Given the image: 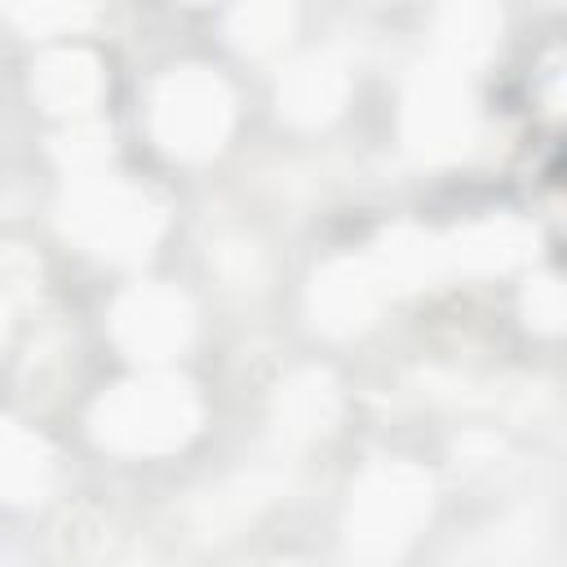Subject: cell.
<instances>
[{"instance_id":"14","label":"cell","mask_w":567,"mask_h":567,"mask_svg":"<svg viewBox=\"0 0 567 567\" xmlns=\"http://www.w3.org/2000/svg\"><path fill=\"white\" fill-rule=\"evenodd\" d=\"M275 496H279V474H270V470L235 474L230 483H221L195 501V527H199V536H230L244 523H252Z\"/></svg>"},{"instance_id":"13","label":"cell","mask_w":567,"mask_h":567,"mask_svg":"<svg viewBox=\"0 0 567 567\" xmlns=\"http://www.w3.org/2000/svg\"><path fill=\"white\" fill-rule=\"evenodd\" d=\"M368 261L381 275L385 292H416V288H430V284L447 279L439 235L416 230V226H394L390 235H381Z\"/></svg>"},{"instance_id":"18","label":"cell","mask_w":567,"mask_h":567,"mask_svg":"<svg viewBox=\"0 0 567 567\" xmlns=\"http://www.w3.org/2000/svg\"><path fill=\"white\" fill-rule=\"evenodd\" d=\"M53 155H58L71 173L93 177V173L111 159V128L97 124V120H80V124H71L66 133L53 137Z\"/></svg>"},{"instance_id":"6","label":"cell","mask_w":567,"mask_h":567,"mask_svg":"<svg viewBox=\"0 0 567 567\" xmlns=\"http://www.w3.org/2000/svg\"><path fill=\"white\" fill-rule=\"evenodd\" d=\"M190 332H195L190 301L164 284H137L111 310V337L137 363H164L182 354Z\"/></svg>"},{"instance_id":"11","label":"cell","mask_w":567,"mask_h":567,"mask_svg":"<svg viewBox=\"0 0 567 567\" xmlns=\"http://www.w3.org/2000/svg\"><path fill=\"white\" fill-rule=\"evenodd\" d=\"M31 97L49 115H84L102 97V66L84 49H53L31 66Z\"/></svg>"},{"instance_id":"8","label":"cell","mask_w":567,"mask_h":567,"mask_svg":"<svg viewBox=\"0 0 567 567\" xmlns=\"http://www.w3.org/2000/svg\"><path fill=\"white\" fill-rule=\"evenodd\" d=\"M540 235L518 217H483L452 235H439L443 275H505L536 257Z\"/></svg>"},{"instance_id":"15","label":"cell","mask_w":567,"mask_h":567,"mask_svg":"<svg viewBox=\"0 0 567 567\" xmlns=\"http://www.w3.org/2000/svg\"><path fill=\"white\" fill-rule=\"evenodd\" d=\"M53 461L49 447L22 430L18 421L0 416V501L4 505H35L49 492Z\"/></svg>"},{"instance_id":"20","label":"cell","mask_w":567,"mask_h":567,"mask_svg":"<svg viewBox=\"0 0 567 567\" xmlns=\"http://www.w3.org/2000/svg\"><path fill=\"white\" fill-rule=\"evenodd\" d=\"M523 319L532 332H558L567 319V301H563V284L554 275H536L523 288Z\"/></svg>"},{"instance_id":"19","label":"cell","mask_w":567,"mask_h":567,"mask_svg":"<svg viewBox=\"0 0 567 567\" xmlns=\"http://www.w3.org/2000/svg\"><path fill=\"white\" fill-rule=\"evenodd\" d=\"M35 288H40V261L27 248L4 244L0 248V301L9 310H18V306H27L35 297Z\"/></svg>"},{"instance_id":"17","label":"cell","mask_w":567,"mask_h":567,"mask_svg":"<svg viewBox=\"0 0 567 567\" xmlns=\"http://www.w3.org/2000/svg\"><path fill=\"white\" fill-rule=\"evenodd\" d=\"M102 4H106V0H0L4 18H9L18 31H31V35L84 27L89 18L102 13Z\"/></svg>"},{"instance_id":"4","label":"cell","mask_w":567,"mask_h":567,"mask_svg":"<svg viewBox=\"0 0 567 567\" xmlns=\"http://www.w3.org/2000/svg\"><path fill=\"white\" fill-rule=\"evenodd\" d=\"M230 133V93L204 66H177L151 89V137L177 159H208Z\"/></svg>"},{"instance_id":"10","label":"cell","mask_w":567,"mask_h":567,"mask_svg":"<svg viewBox=\"0 0 567 567\" xmlns=\"http://www.w3.org/2000/svg\"><path fill=\"white\" fill-rule=\"evenodd\" d=\"M434 44H439V62H447L452 71L483 66L501 44L496 0H439Z\"/></svg>"},{"instance_id":"16","label":"cell","mask_w":567,"mask_h":567,"mask_svg":"<svg viewBox=\"0 0 567 567\" xmlns=\"http://www.w3.org/2000/svg\"><path fill=\"white\" fill-rule=\"evenodd\" d=\"M292 0H239L226 18V35L239 53L248 58H266L279 53L292 35Z\"/></svg>"},{"instance_id":"7","label":"cell","mask_w":567,"mask_h":567,"mask_svg":"<svg viewBox=\"0 0 567 567\" xmlns=\"http://www.w3.org/2000/svg\"><path fill=\"white\" fill-rule=\"evenodd\" d=\"M385 297L390 292L368 257H337L310 279V319L328 337H354L377 319Z\"/></svg>"},{"instance_id":"3","label":"cell","mask_w":567,"mask_h":567,"mask_svg":"<svg viewBox=\"0 0 567 567\" xmlns=\"http://www.w3.org/2000/svg\"><path fill=\"white\" fill-rule=\"evenodd\" d=\"M434 505L430 474L408 461L372 465L346 509V549L359 563H394L416 532L425 527Z\"/></svg>"},{"instance_id":"9","label":"cell","mask_w":567,"mask_h":567,"mask_svg":"<svg viewBox=\"0 0 567 567\" xmlns=\"http://www.w3.org/2000/svg\"><path fill=\"white\" fill-rule=\"evenodd\" d=\"M346 93H350L346 66H341L332 53H306V58H297V62L279 75L275 106H279V115H284L288 124H297V128H319V124H328V120L341 115Z\"/></svg>"},{"instance_id":"5","label":"cell","mask_w":567,"mask_h":567,"mask_svg":"<svg viewBox=\"0 0 567 567\" xmlns=\"http://www.w3.org/2000/svg\"><path fill=\"white\" fill-rule=\"evenodd\" d=\"M474 128L478 111L465 89V71H452L439 58L416 66L403 93V146L425 164H447L470 151Z\"/></svg>"},{"instance_id":"22","label":"cell","mask_w":567,"mask_h":567,"mask_svg":"<svg viewBox=\"0 0 567 567\" xmlns=\"http://www.w3.org/2000/svg\"><path fill=\"white\" fill-rule=\"evenodd\" d=\"M182 4H213V0H182Z\"/></svg>"},{"instance_id":"1","label":"cell","mask_w":567,"mask_h":567,"mask_svg":"<svg viewBox=\"0 0 567 567\" xmlns=\"http://www.w3.org/2000/svg\"><path fill=\"white\" fill-rule=\"evenodd\" d=\"M93 439L124 456H155L182 447L199 430V399L177 377H137L93 403Z\"/></svg>"},{"instance_id":"21","label":"cell","mask_w":567,"mask_h":567,"mask_svg":"<svg viewBox=\"0 0 567 567\" xmlns=\"http://www.w3.org/2000/svg\"><path fill=\"white\" fill-rule=\"evenodd\" d=\"M9 315H13V310L0 301V346H4V337H9Z\"/></svg>"},{"instance_id":"2","label":"cell","mask_w":567,"mask_h":567,"mask_svg":"<svg viewBox=\"0 0 567 567\" xmlns=\"http://www.w3.org/2000/svg\"><path fill=\"white\" fill-rule=\"evenodd\" d=\"M58 226L102 261H142L164 230V208L137 186L93 173L62 195Z\"/></svg>"},{"instance_id":"12","label":"cell","mask_w":567,"mask_h":567,"mask_svg":"<svg viewBox=\"0 0 567 567\" xmlns=\"http://www.w3.org/2000/svg\"><path fill=\"white\" fill-rule=\"evenodd\" d=\"M337 416H341L337 385L319 368L292 372L275 390V430L284 443H315L337 425Z\"/></svg>"}]
</instances>
